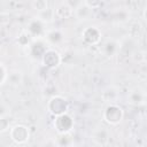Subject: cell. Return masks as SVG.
<instances>
[{
  "label": "cell",
  "instance_id": "obj_1",
  "mask_svg": "<svg viewBox=\"0 0 147 147\" xmlns=\"http://www.w3.org/2000/svg\"><path fill=\"white\" fill-rule=\"evenodd\" d=\"M46 107H47V110L49 114H52L53 116H59V115L68 113L69 102L63 95L54 94L48 99Z\"/></svg>",
  "mask_w": 147,
  "mask_h": 147
},
{
  "label": "cell",
  "instance_id": "obj_2",
  "mask_svg": "<svg viewBox=\"0 0 147 147\" xmlns=\"http://www.w3.org/2000/svg\"><path fill=\"white\" fill-rule=\"evenodd\" d=\"M102 117L105 122H107L109 125H117L122 122L124 117V110L117 103H109L105 108L102 113Z\"/></svg>",
  "mask_w": 147,
  "mask_h": 147
},
{
  "label": "cell",
  "instance_id": "obj_3",
  "mask_svg": "<svg viewBox=\"0 0 147 147\" xmlns=\"http://www.w3.org/2000/svg\"><path fill=\"white\" fill-rule=\"evenodd\" d=\"M31 136L30 127L24 124H15L9 129V137L16 145H25Z\"/></svg>",
  "mask_w": 147,
  "mask_h": 147
},
{
  "label": "cell",
  "instance_id": "obj_4",
  "mask_svg": "<svg viewBox=\"0 0 147 147\" xmlns=\"http://www.w3.org/2000/svg\"><path fill=\"white\" fill-rule=\"evenodd\" d=\"M53 125L55 127V130L57 131L59 134H63V133H70L71 130L74 129L75 125V121L72 118V116L68 113L55 116V119L53 122Z\"/></svg>",
  "mask_w": 147,
  "mask_h": 147
},
{
  "label": "cell",
  "instance_id": "obj_5",
  "mask_svg": "<svg viewBox=\"0 0 147 147\" xmlns=\"http://www.w3.org/2000/svg\"><path fill=\"white\" fill-rule=\"evenodd\" d=\"M40 59L41 64L48 69H55L62 63V55L54 48H47Z\"/></svg>",
  "mask_w": 147,
  "mask_h": 147
},
{
  "label": "cell",
  "instance_id": "obj_6",
  "mask_svg": "<svg viewBox=\"0 0 147 147\" xmlns=\"http://www.w3.org/2000/svg\"><path fill=\"white\" fill-rule=\"evenodd\" d=\"M101 37H102L101 30L98 26H94V25L87 26V28H85L82 31V38H83V40L87 45H90V46L98 45L101 41Z\"/></svg>",
  "mask_w": 147,
  "mask_h": 147
},
{
  "label": "cell",
  "instance_id": "obj_7",
  "mask_svg": "<svg viewBox=\"0 0 147 147\" xmlns=\"http://www.w3.org/2000/svg\"><path fill=\"white\" fill-rule=\"evenodd\" d=\"M54 14L61 20H68L74 15V7L69 2H62L54 9Z\"/></svg>",
  "mask_w": 147,
  "mask_h": 147
},
{
  "label": "cell",
  "instance_id": "obj_8",
  "mask_svg": "<svg viewBox=\"0 0 147 147\" xmlns=\"http://www.w3.org/2000/svg\"><path fill=\"white\" fill-rule=\"evenodd\" d=\"M145 100H146V93L144 90L140 88H136L131 91L127 96V101L132 105H142L145 103Z\"/></svg>",
  "mask_w": 147,
  "mask_h": 147
},
{
  "label": "cell",
  "instance_id": "obj_9",
  "mask_svg": "<svg viewBox=\"0 0 147 147\" xmlns=\"http://www.w3.org/2000/svg\"><path fill=\"white\" fill-rule=\"evenodd\" d=\"M74 14L79 20H87L92 15V9H90L84 2H80L76 8H74Z\"/></svg>",
  "mask_w": 147,
  "mask_h": 147
},
{
  "label": "cell",
  "instance_id": "obj_10",
  "mask_svg": "<svg viewBox=\"0 0 147 147\" xmlns=\"http://www.w3.org/2000/svg\"><path fill=\"white\" fill-rule=\"evenodd\" d=\"M72 142H74V139L70 133L59 134L55 140V145L57 147H70L72 145Z\"/></svg>",
  "mask_w": 147,
  "mask_h": 147
},
{
  "label": "cell",
  "instance_id": "obj_11",
  "mask_svg": "<svg viewBox=\"0 0 147 147\" xmlns=\"http://www.w3.org/2000/svg\"><path fill=\"white\" fill-rule=\"evenodd\" d=\"M46 38L51 44H55V45H57L63 39L60 30H51V31L46 32Z\"/></svg>",
  "mask_w": 147,
  "mask_h": 147
},
{
  "label": "cell",
  "instance_id": "obj_12",
  "mask_svg": "<svg viewBox=\"0 0 147 147\" xmlns=\"http://www.w3.org/2000/svg\"><path fill=\"white\" fill-rule=\"evenodd\" d=\"M22 78H23V77H22L21 71H17V70L11 71V72L8 74V76H7V80H8L9 84L13 85V86H17V85H20L21 82H22Z\"/></svg>",
  "mask_w": 147,
  "mask_h": 147
},
{
  "label": "cell",
  "instance_id": "obj_13",
  "mask_svg": "<svg viewBox=\"0 0 147 147\" xmlns=\"http://www.w3.org/2000/svg\"><path fill=\"white\" fill-rule=\"evenodd\" d=\"M54 16H55V14H54V9L48 8V9H46V10L39 13V15H38L37 18H38L39 21H41L42 23H48V22H52V21H53Z\"/></svg>",
  "mask_w": 147,
  "mask_h": 147
},
{
  "label": "cell",
  "instance_id": "obj_14",
  "mask_svg": "<svg viewBox=\"0 0 147 147\" xmlns=\"http://www.w3.org/2000/svg\"><path fill=\"white\" fill-rule=\"evenodd\" d=\"M31 6H32L33 9H36L39 13L49 8V3H48L47 0H34V1L31 2Z\"/></svg>",
  "mask_w": 147,
  "mask_h": 147
},
{
  "label": "cell",
  "instance_id": "obj_15",
  "mask_svg": "<svg viewBox=\"0 0 147 147\" xmlns=\"http://www.w3.org/2000/svg\"><path fill=\"white\" fill-rule=\"evenodd\" d=\"M30 39H31V36L28 31H22L21 34L18 36V39H17V44L20 46H30Z\"/></svg>",
  "mask_w": 147,
  "mask_h": 147
},
{
  "label": "cell",
  "instance_id": "obj_16",
  "mask_svg": "<svg viewBox=\"0 0 147 147\" xmlns=\"http://www.w3.org/2000/svg\"><path fill=\"white\" fill-rule=\"evenodd\" d=\"M10 129V119L8 116H0V133H3Z\"/></svg>",
  "mask_w": 147,
  "mask_h": 147
},
{
  "label": "cell",
  "instance_id": "obj_17",
  "mask_svg": "<svg viewBox=\"0 0 147 147\" xmlns=\"http://www.w3.org/2000/svg\"><path fill=\"white\" fill-rule=\"evenodd\" d=\"M11 21V15L8 11H2L0 13V24L1 25H7Z\"/></svg>",
  "mask_w": 147,
  "mask_h": 147
},
{
  "label": "cell",
  "instance_id": "obj_18",
  "mask_svg": "<svg viewBox=\"0 0 147 147\" xmlns=\"http://www.w3.org/2000/svg\"><path fill=\"white\" fill-rule=\"evenodd\" d=\"M90 9H98V8H100L101 7V5H102V2L101 1H98V0H85V1H83Z\"/></svg>",
  "mask_w": 147,
  "mask_h": 147
},
{
  "label": "cell",
  "instance_id": "obj_19",
  "mask_svg": "<svg viewBox=\"0 0 147 147\" xmlns=\"http://www.w3.org/2000/svg\"><path fill=\"white\" fill-rule=\"evenodd\" d=\"M7 76H8L7 69H6V67L3 65V63L0 62V86L7 80Z\"/></svg>",
  "mask_w": 147,
  "mask_h": 147
},
{
  "label": "cell",
  "instance_id": "obj_20",
  "mask_svg": "<svg viewBox=\"0 0 147 147\" xmlns=\"http://www.w3.org/2000/svg\"><path fill=\"white\" fill-rule=\"evenodd\" d=\"M146 14H147V7H144V8H142V20H144V21L147 20V18H146Z\"/></svg>",
  "mask_w": 147,
  "mask_h": 147
}]
</instances>
